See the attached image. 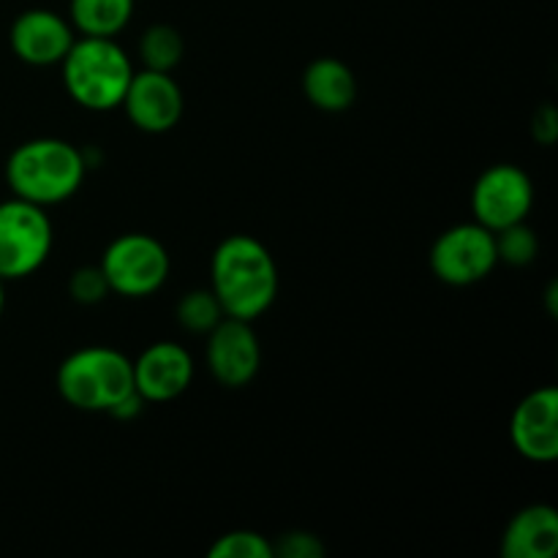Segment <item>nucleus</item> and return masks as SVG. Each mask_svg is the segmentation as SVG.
Returning <instances> with one entry per match:
<instances>
[{
  "label": "nucleus",
  "instance_id": "1",
  "mask_svg": "<svg viewBox=\"0 0 558 558\" xmlns=\"http://www.w3.org/2000/svg\"><path fill=\"white\" fill-rule=\"evenodd\" d=\"M210 289L232 319L254 322L278 298V265L254 234H229L210 259Z\"/></svg>",
  "mask_w": 558,
  "mask_h": 558
},
{
  "label": "nucleus",
  "instance_id": "2",
  "mask_svg": "<svg viewBox=\"0 0 558 558\" xmlns=\"http://www.w3.org/2000/svg\"><path fill=\"white\" fill-rule=\"evenodd\" d=\"M85 150L58 136H36L11 150L5 161V183L11 196L52 207L71 199L87 174Z\"/></svg>",
  "mask_w": 558,
  "mask_h": 558
},
{
  "label": "nucleus",
  "instance_id": "3",
  "mask_svg": "<svg viewBox=\"0 0 558 558\" xmlns=\"http://www.w3.org/2000/svg\"><path fill=\"white\" fill-rule=\"evenodd\" d=\"M60 71L69 96L90 112L118 109L134 76V65L120 44L114 38L96 36L74 38L65 58L60 60Z\"/></svg>",
  "mask_w": 558,
  "mask_h": 558
},
{
  "label": "nucleus",
  "instance_id": "4",
  "mask_svg": "<svg viewBox=\"0 0 558 558\" xmlns=\"http://www.w3.org/2000/svg\"><path fill=\"white\" fill-rule=\"evenodd\" d=\"M60 398L80 412L112 414L114 407L134 396V368L112 347H85L71 352L54 376Z\"/></svg>",
  "mask_w": 558,
  "mask_h": 558
},
{
  "label": "nucleus",
  "instance_id": "5",
  "mask_svg": "<svg viewBox=\"0 0 558 558\" xmlns=\"http://www.w3.org/2000/svg\"><path fill=\"white\" fill-rule=\"evenodd\" d=\"M109 294L120 298H150L167 283L172 259L163 243L145 232H125L104 248L101 262Z\"/></svg>",
  "mask_w": 558,
  "mask_h": 558
},
{
  "label": "nucleus",
  "instance_id": "6",
  "mask_svg": "<svg viewBox=\"0 0 558 558\" xmlns=\"http://www.w3.org/2000/svg\"><path fill=\"white\" fill-rule=\"evenodd\" d=\"M54 232L47 207L11 196L0 202V278L20 281L41 270L52 251Z\"/></svg>",
  "mask_w": 558,
  "mask_h": 558
},
{
  "label": "nucleus",
  "instance_id": "7",
  "mask_svg": "<svg viewBox=\"0 0 558 558\" xmlns=\"http://www.w3.org/2000/svg\"><path fill=\"white\" fill-rule=\"evenodd\" d=\"M428 262L441 283L472 287L485 281L499 265L496 234L477 221L456 223L434 240Z\"/></svg>",
  "mask_w": 558,
  "mask_h": 558
},
{
  "label": "nucleus",
  "instance_id": "8",
  "mask_svg": "<svg viewBox=\"0 0 558 558\" xmlns=\"http://www.w3.org/2000/svg\"><path fill=\"white\" fill-rule=\"evenodd\" d=\"M532 205L534 183L518 163H494L474 180V221L490 232L526 221Z\"/></svg>",
  "mask_w": 558,
  "mask_h": 558
},
{
  "label": "nucleus",
  "instance_id": "9",
  "mask_svg": "<svg viewBox=\"0 0 558 558\" xmlns=\"http://www.w3.org/2000/svg\"><path fill=\"white\" fill-rule=\"evenodd\" d=\"M254 322L232 319L223 316L210 332H207L205 360L213 379L229 390L251 385L262 368V343L256 336Z\"/></svg>",
  "mask_w": 558,
  "mask_h": 558
},
{
  "label": "nucleus",
  "instance_id": "10",
  "mask_svg": "<svg viewBox=\"0 0 558 558\" xmlns=\"http://www.w3.org/2000/svg\"><path fill=\"white\" fill-rule=\"evenodd\" d=\"M134 129L145 134H167L183 118V90L167 71H134L123 104Z\"/></svg>",
  "mask_w": 558,
  "mask_h": 558
},
{
  "label": "nucleus",
  "instance_id": "11",
  "mask_svg": "<svg viewBox=\"0 0 558 558\" xmlns=\"http://www.w3.org/2000/svg\"><path fill=\"white\" fill-rule=\"evenodd\" d=\"M510 441L521 458L550 463L558 458V390L537 387L518 401L510 417Z\"/></svg>",
  "mask_w": 558,
  "mask_h": 558
},
{
  "label": "nucleus",
  "instance_id": "12",
  "mask_svg": "<svg viewBox=\"0 0 558 558\" xmlns=\"http://www.w3.org/2000/svg\"><path fill=\"white\" fill-rule=\"evenodd\" d=\"M134 390L145 403H167L183 396L194 381V357L189 349L172 341H156L136 360Z\"/></svg>",
  "mask_w": 558,
  "mask_h": 558
},
{
  "label": "nucleus",
  "instance_id": "13",
  "mask_svg": "<svg viewBox=\"0 0 558 558\" xmlns=\"http://www.w3.org/2000/svg\"><path fill=\"white\" fill-rule=\"evenodd\" d=\"M74 27L69 20L49 9H27L11 22L9 44L11 52L27 65L36 69H49L60 65L65 52L74 44Z\"/></svg>",
  "mask_w": 558,
  "mask_h": 558
},
{
  "label": "nucleus",
  "instance_id": "14",
  "mask_svg": "<svg viewBox=\"0 0 558 558\" xmlns=\"http://www.w3.org/2000/svg\"><path fill=\"white\" fill-rule=\"evenodd\" d=\"M558 554V512L550 505L518 510L501 534L505 558H554Z\"/></svg>",
  "mask_w": 558,
  "mask_h": 558
},
{
  "label": "nucleus",
  "instance_id": "15",
  "mask_svg": "<svg viewBox=\"0 0 558 558\" xmlns=\"http://www.w3.org/2000/svg\"><path fill=\"white\" fill-rule=\"evenodd\" d=\"M303 93L322 112H347L357 101V76L343 60L325 54L305 65Z\"/></svg>",
  "mask_w": 558,
  "mask_h": 558
},
{
  "label": "nucleus",
  "instance_id": "16",
  "mask_svg": "<svg viewBox=\"0 0 558 558\" xmlns=\"http://www.w3.org/2000/svg\"><path fill=\"white\" fill-rule=\"evenodd\" d=\"M134 0H69V22L80 36L114 38L129 27Z\"/></svg>",
  "mask_w": 558,
  "mask_h": 558
},
{
  "label": "nucleus",
  "instance_id": "17",
  "mask_svg": "<svg viewBox=\"0 0 558 558\" xmlns=\"http://www.w3.org/2000/svg\"><path fill=\"white\" fill-rule=\"evenodd\" d=\"M185 54V41L180 36L178 27L167 25V22H158V25H150L140 38V58L142 69L150 71H167L172 74L180 65Z\"/></svg>",
  "mask_w": 558,
  "mask_h": 558
},
{
  "label": "nucleus",
  "instance_id": "18",
  "mask_svg": "<svg viewBox=\"0 0 558 558\" xmlns=\"http://www.w3.org/2000/svg\"><path fill=\"white\" fill-rule=\"evenodd\" d=\"M174 314H178V325L183 330L194 332V336H207L227 316L213 289H191V292H185Z\"/></svg>",
  "mask_w": 558,
  "mask_h": 558
},
{
  "label": "nucleus",
  "instance_id": "19",
  "mask_svg": "<svg viewBox=\"0 0 558 558\" xmlns=\"http://www.w3.org/2000/svg\"><path fill=\"white\" fill-rule=\"evenodd\" d=\"M496 234V254L499 262L512 267H526L537 259L539 254V240L532 229L526 227V221L512 223V227L499 229Z\"/></svg>",
  "mask_w": 558,
  "mask_h": 558
},
{
  "label": "nucleus",
  "instance_id": "20",
  "mask_svg": "<svg viewBox=\"0 0 558 558\" xmlns=\"http://www.w3.org/2000/svg\"><path fill=\"white\" fill-rule=\"evenodd\" d=\"M210 558H272V543L251 529H234L221 534L207 550Z\"/></svg>",
  "mask_w": 558,
  "mask_h": 558
},
{
  "label": "nucleus",
  "instance_id": "21",
  "mask_svg": "<svg viewBox=\"0 0 558 558\" xmlns=\"http://www.w3.org/2000/svg\"><path fill=\"white\" fill-rule=\"evenodd\" d=\"M69 294L74 298V303L80 305H96L101 303L109 294L107 278H104L101 267H80V270L71 272L69 278Z\"/></svg>",
  "mask_w": 558,
  "mask_h": 558
},
{
  "label": "nucleus",
  "instance_id": "22",
  "mask_svg": "<svg viewBox=\"0 0 558 558\" xmlns=\"http://www.w3.org/2000/svg\"><path fill=\"white\" fill-rule=\"evenodd\" d=\"M272 556H281V558H322L325 556V545L316 534L303 532H287L281 534L278 543H272Z\"/></svg>",
  "mask_w": 558,
  "mask_h": 558
},
{
  "label": "nucleus",
  "instance_id": "23",
  "mask_svg": "<svg viewBox=\"0 0 558 558\" xmlns=\"http://www.w3.org/2000/svg\"><path fill=\"white\" fill-rule=\"evenodd\" d=\"M532 134H534V140L543 142V145H554V142H556L558 114H556V109L550 107V104H545L543 109H537V112H534Z\"/></svg>",
  "mask_w": 558,
  "mask_h": 558
},
{
  "label": "nucleus",
  "instance_id": "24",
  "mask_svg": "<svg viewBox=\"0 0 558 558\" xmlns=\"http://www.w3.org/2000/svg\"><path fill=\"white\" fill-rule=\"evenodd\" d=\"M3 308H5V281L0 278V316H3Z\"/></svg>",
  "mask_w": 558,
  "mask_h": 558
}]
</instances>
